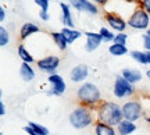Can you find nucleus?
Masks as SVG:
<instances>
[{
	"label": "nucleus",
	"mask_w": 150,
	"mask_h": 135,
	"mask_svg": "<svg viewBox=\"0 0 150 135\" xmlns=\"http://www.w3.org/2000/svg\"><path fill=\"white\" fill-rule=\"evenodd\" d=\"M97 121L107 125H118L124 120L122 107L114 102H102L96 107Z\"/></svg>",
	"instance_id": "1"
},
{
	"label": "nucleus",
	"mask_w": 150,
	"mask_h": 135,
	"mask_svg": "<svg viewBox=\"0 0 150 135\" xmlns=\"http://www.w3.org/2000/svg\"><path fill=\"white\" fill-rule=\"evenodd\" d=\"M78 102L81 103V106H86V107H96L100 104V91L96 85H93L91 82H85L82 84L78 89L76 93Z\"/></svg>",
	"instance_id": "2"
},
{
	"label": "nucleus",
	"mask_w": 150,
	"mask_h": 135,
	"mask_svg": "<svg viewBox=\"0 0 150 135\" xmlns=\"http://www.w3.org/2000/svg\"><path fill=\"white\" fill-rule=\"evenodd\" d=\"M70 123L76 130H82V128L89 127V125L93 123L92 109L86 107V106H78V107L74 109L72 113L70 114Z\"/></svg>",
	"instance_id": "3"
},
{
	"label": "nucleus",
	"mask_w": 150,
	"mask_h": 135,
	"mask_svg": "<svg viewBox=\"0 0 150 135\" xmlns=\"http://www.w3.org/2000/svg\"><path fill=\"white\" fill-rule=\"evenodd\" d=\"M128 27L134 28V29H149V24H150V16L146 13L143 9H140L139 6L134 10V13L129 16V20L127 21Z\"/></svg>",
	"instance_id": "4"
},
{
	"label": "nucleus",
	"mask_w": 150,
	"mask_h": 135,
	"mask_svg": "<svg viewBox=\"0 0 150 135\" xmlns=\"http://www.w3.org/2000/svg\"><path fill=\"white\" fill-rule=\"evenodd\" d=\"M142 104L136 100H128L127 103H124L122 106V114H124V120H128V121H136L142 117Z\"/></svg>",
	"instance_id": "5"
},
{
	"label": "nucleus",
	"mask_w": 150,
	"mask_h": 135,
	"mask_svg": "<svg viewBox=\"0 0 150 135\" xmlns=\"http://www.w3.org/2000/svg\"><path fill=\"white\" fill-rule=\"evenodd\" d=\"M134 93V88H132V84L128 82L122 75L117 77L115 80V84H114V95L117 97H125L128 95H132Z\"/></svg>",
	"instance_id": "6"
},
{
	"label": "nucleus",
	"mask_w": 150,
	"mask_h": 135,
	"mask_svg": "<svg viewBox=\"0 0 150 135\" xmlns=\"http://www.w3.org/2000/svg\"><path fill=\"white\" fill-rule=\"evenodd\" d=\"M104 20H106L107 24L111 27V29L117 31V32H124V31H125V28L128 27V24L122 20V17L120 16V14H115V13L106 11Z\"/></svg>",
	"instance_id": "7"
},
{
	"label": "nucleus",
	"mask_w": 150,
	"mask_h": 135,
	"mask_svg": "<svg viewBox=\"0 0 150 135\" xmlns=\"http://www.w3.org/2000/svg\"><path fill=\"white\" fill-rule=\"evenodd\" d=\"M70 3L75 10L82 11V13H88V14H92V16H96L99 13L97 4L92 3L91 0H70Z\"/></svg>",
	"instance_id": "8"
},
{
	"label": "nucleus",
	"mask_w": 150,
	"mask_h": 135,
	"mask_svg": "<svg viewBox=\"0 0 150 135\" xmlns=\"http://www.w3.org/2000/svg\"><path fill=\"white\" fill-rule=\"evenodd\" d=\"M86 36V45H85V50L86 52H95L103 42L102 35L99 32H91V31H86L85 32Z\"/></svg>",
	"instance_id": "9"
},
{
	"label": "nucleus",
	"mask_w": 150,
	"mask_h": 135,
	"mask_svg": "<svg viewBox=\"0 0 150 135\" xmlns=\"http://www.w3.org/2000/svg\"><path fill=\"white\" fill-rule=\"evenodd\" d=\"M36 64L42 71L52 72V71H54L57 67H59L60 59L57 57V56H47V57H45V59H40Z\"/></svg>",
	"instance_id": "10"
},
{
	"label": "nucleus",
	"mask_w": 150,
	"mask_h": 135,
	"mask_svg": "<svg viewBox=\"0 0 150 135\" xmlns=\"http://www.w3.org/2000/svg\"><path fill=\"white\" fill-rule=\"evenodd\" d=\"M49 82H50V85L53 87V89L50 91L52 95H57V96H60V95H63V93L65 92V82L60 75H57V74L50 75L49 77Z\"/></svg>",
	"instance_id": "11"
},
{
	"label": "nucleus",
	"mask_w": 150,
	"mask_h": 135,
	"mask_svg": "<svg viewBox=\"0 0 150 135\" xmlns=\"http://www.w3.org/2000/svg\"><path fill=\"white\" fill-rule=\"evenodd\" d=\"M88 74H89L88 65H85V64H78V65H75L74 68L71 70L70 77H71V80H72L74 82H82L86 78V77H88Z\"/></svg>",
	"instance_id": "12"
},
{
	"label": "nucleus",
	"mask_w": 150,
	"mask_h": 135,
	"mask_svg": "<svg viewBox=\"0 0 150 135\" xmlns=\"http://www.w3.org/2000/svg\"><path fill=\"white\" fill-rule=\"evenodd\" d=\"M60 9L63 11V16H61V22H63V25H65L67 28L74 29L75 24H74V20H72V14H71L70 6L67 4V3H60Z\"/></svg>",
	"instance_id": "13"
},
{
	"label": "nucleus",
	"mask_w": 150,
	"mask_h": 135,
	"mask_svg": "<svg viewBox=\"0 0 150 135\" xmlns=\"http://www.w3.org/2000/svg\"><path fill=\"white\" fill-rule=\"evenodd\" d=\"M39 31H40L39 27L35 25L33 22H25V24L21 27V31H20V38H21V41H25L28 36H31V35H33V33L39 32Z\"/></svg>",
	"instance_id": "14"
},
{
	"label": "nucleus",
	"mask_w": 150,
	"mask_h": 135,
	"mask_svg": "<svg viewBox=\"0 0 150 135\" xmlns=\"http://www.w3.org/2000/svg\"><path fill=\"white\" fill-rule=\"evenodd\" d=\"M122 77L131 84H136L142 80V72L135 70V68H125V70H122Z\"/></svg>",
	"instance_id": "15"
},
{
	"label": "nucleus",
	"mask_w": 150,
	"mask_h": 135,
	"mask_svg": "<svg viewBox=\"0 0 150 135\" xmlns=\"http://www.w3.org/2000/svg\"><path fill=\"white\" fill-rule=\"evenodd\" d=\"M117 128H118V134L120 135H129L136 130V125H135L132 121L122 120V121L117 125Z\"/></svg>",
	"instance_id": "16"
},
{
	"label": "nucleus",
	"mask_w": 150,
	"mask_h": 135,
	"mask_svg": "<svg viewBox=\"0 0 150 135\" xmlns=\"http://www.w3.org/2000/svg\"><path fill=\"white\" fill-rule=\"evenodd\" d=\"M60 32L65 36V39H67L68 45L74 43L75 41H78V39L82 36V32H79V31H75V29H71V28H67V27H64L61 31H60Z\"/></svg>",
	"instance_id": "17"
},
{
	"label": "nucleus",
	"mask_w": 150,
	"mask_h": 135,
	"mask_svg": "<svg viewBox=\"0 0 150 135\" xmlns=\"http://www.w3.org/2000/svg\"><path fill=\"white\" fill-rule=\"evenodd\" d=\"M20 75L25 82H29L35 78V71L32 70V67L28 63H22L21 68H20Z\"/></svg>",
	"instance_id": "18"
},
{
	"label": "nucleus",
	"mask_w": 150,
	"mask_h": 135,
	"mask_svg": "<svg viewBox=\"0 0 150 135\" xmlns=\"http://www.w3.org/2000/svg\"><path fill=\"white\" fill-rule=\"evenodd\" d=\"M95 131H96V135H115V131L111 125H107L104 123H100V121L96 123Z\"/></svg>",
	"instance_id": "19"
},
{
	"label": "nucleus",
	"mask_w": 150,
	"mask_h": 135,
	"mask_svg": "<svg viewBox=\"0 0 150 135\" xmlns=\"http://www.w3.org/2000/svg\"><path fill=\"white\" fill-rule=\"evenodd\" d=\"M52 38H53L54 43L57 45V48H59L60 50H65V49H67L68 42H67L65 36L61 32H52Z\"/></svg>",
	"instance_id": "20"
},
{
	"label": "nucleus",
	"mask_w": 150,
	"mask_h": 135,
	"mask_svg": "<svg viewBox=\"0 0 150 135\" xmlns=\"http://www.w3.org/2000/svg\"><path fill=\"white\" fill-rule=\"evenodd\" d=\"M18 56H20V59H21L24 63H28V64L33 63V60H35L32 57V54H31L27 49H25V46H24V45H18Z\"/></svg>",
	"instance_id": "21"
},
{
	"label": "nucleus",
	"mask_w": 150,
	"mask_h": 135,
	"mask_svg": "<svg viewBox=\"0 0 150 135\" xmlns=\"http://www.w3.org/2000/svg\"><path fill=\"white\" fill-rule=\"evenodd\" d=\"M108 52L112 54V56H124V54L128 53V49L124 45H118V43H112L110 48H108Z\"/></svg>",
	"instance_id": "22"
},
{
	"label": "nucleus",
	"mask_w": 150,
	"mask_h": 135,
	"mask_svg": "<svg viewBox=\"0 0 150 135\" xmlns=\"http://www.w3.org/2000/svg\"><path fill=\"white\" fill-rule=\"evenodd\" d=\"M131 57H132L135 61L140 63V64H147V59H146V53H145V52L134 50V52H131Z\"/></svg>",
	"instance_id": "23"
},
{
	"label": "nucleus",
	"mask_w": 150,
	"mask_h": 135,
	"mask_svg": "<svg viewBox=\"0 0 150 135\" xmlns=\"http://www.w3.org/2000/svg\"><path fill=\"white\" fill-rule=\"evenodd\" d=\"M28 125H29V127H31L36 134H39V135H49V130L45 127V125H40V124H38V123H33V121H29Z\"/></svg>",
	"instance_id": "24"
},
{
	"label": "nucleus",
	"mask_w": 150,
	"mask_h": 135,
	"mask_svg": "<svg viewBox=\"0 0 150 135\" xmlns=\"http://www.w3.org/2000/svg\"><path fill=\"white\" fill-rule=\"evenodd\" d=\"M99 33L102 35L103 38V42H111V41H114V38H115V35L110 31V29H107L106 27L100 28V31H99Z\"/></svg>",
	"instance_id": "25"
},
{
	"label": "nucleus",
	"mask_w": 150,
	"mask_h": 135,
	"mask_svg": "<svg viewBox=\"0 0 150 135\" xmlns=\"http://www.w3.org/2000/svg\"><path fill=\"white\" fill-rule=\"evenodd\" d=\"M8 41H10V38H8V31H7L4 27H0V46H1V48L6 46V45L8 43Z\"/></svg>",
	"instance_id": "26"
},
{
	"label": "nucleus",
	"mask_w": 150,
	"mask_h": 135,
	"mask_svg": "<svg viewBox=\"0 0 150 135\" xmlns=\"http://www.w3.org/2000/svg\"><path fill=\"white\" fill-rule=\"evenodd\" d=\"M127 41H128V35L124 32H118L117 35H115V38H114V43H118V45H124L125 46V43H127Z\"/></svg>",
	"instance_id": "27"
},
{
	"label": "nucleus",
	"mask_w": 150,
	"mask_h": 135,
	"mask_svg": "<svg viewBox=\"0 0 150 135\" xmlns=\"http://www.w3.org/2000/svg\"><path fill=\"white\" fill-rule=\"evenodd\" d=\"M33 1H35V4H36L42 11L49 10V0H33Z\"/></svg>",
	"instance_id": "28"
},
{
	"label": "nucleus",
	"mask_w": 150,
	"mask_h": 135,
	"mask_svg": "<svg viewBox=\"0 0 150 135\" xmlns=\"http://www.w3.org/2000/svg\"><path fill=\"white\" fill-rule=\"evenodd\" d=\"M142 41H143V48H145L147 52H150V36L147 33H143V35H142Z\"/></svg>",
	"instance_id": "29"
},
{
	"label": "nucleus",
	"mask_w": 150,
	"mask_h": 135,
	"mask_svg": "<svg viewBox=\"0 0 150 135\" xmlns=\"http://www.w3.org/2000/svg\"><path fill=\"white\" fill-rule=\"evenodd\" d=\"M139 7L140 9H143V10L147 13L150 16V0H142L140 1V4H139Z\"/></svg>",
	"instance_id": "30"
},
{
	"label": "nucleus",
	"mask_w": 150,
	"mask_h": 135,
	"mask_svg": "<svg viewBox=\"0 0 150 135\" xmlns=\"http://www.w3.org/2000/svg\"><path fill=\"white\" fill-rule=\"evenodd\" d=\"M39 17H40V20H43V21H49L50 20V16H49L47 11H39Z\"/></svg>",
	"instance_id": "31"
},
{
	"label": "nucleus",
	"mask_w": 150,
	"mask_h": 135,
	"mask_svg": "<svg viewBox=\"0 0 150 135\" xmlns=\"http://www.w3.org/2000/svg\"><path fill=\"white\" fill-rule=\"evenodd\" d=\"M24 131H25V132H28L29 135H39V134H36V132H35V131H33L29 125H25V127H24Z\"/></svg>",
	"instance_id": "32"
},
{
	"label": "nucleus",
	"mask_w": 150,
	"mask_h": 135,
	"mask_svg": "<svg viewBox=\"0 0 150 135\" xmlns=\"http://www.w3.org/2000/svg\"><path fill=\"white\" fill-rule=\"evenodd\" d=\"M95 4H99V6H106L110 1V0H92Z\"/></svg>",
	"instance_id": "33"
},
{
	"label": "nucleus",
	"mask_w": 150,
	"mask_h": 135,
	"mask_svg": "<svg viewBox=\"0 0 150 135\" xmlns=\"http://www.w3.org/2000/svg\"><path fill=\"white\" fill-rule=\"evenodd\" d=\"M6 18V10L3 9V7H0V21L3 22Z\"/></svg>",
	"instance_id": "34"
},
{
	"label": "nucleus",
	"mask_w": 150,
	"mask_h": 135,
	"mask_svg": "<svg viewBox=\"0 0 150 135\" xmlns=\"http://www.w3.org/2000/svg\"><path fill=\"white\" fill-rule=\"evenodd\" d=\"M122 1H125V3H132V4H135V6H139L142 0H122Z\"/></svg>",
	"instance_id": "35"
},
{
	"label": "nucleus",
	"mask_w": 150,
	"mask_h": 135,
	"mask_svg": "<svg viewBox=\"0 0 150 135\" xmlns=\"http://www.w3.org/2000/svg\"><path fill=\"white\" fill-rule=\"evenodd\" d=\"M6 114V109H4V103L0 102V116H4Z\"/></svg>",
	"instance_id": "36"
},
{
	"label": "nucleus",
	"mask_w": 150,
	"mask_h": 135,
	"mask_svg": "<svg viewBox=\"0 0 150 135\" xmlns=\"http://www.w3.org/2000/svg\"><path fill=\"white\" fill-rule=\"evenodd\" d=\"M145 53H146V59H147V64H150V52H147V50H146Z\"/></svg>",
	"instance_id": "37"
},
{
	"label": "nucleus",
	"mask_w": 150,
	"mask_h": 135,
	"mask_svg": "<svg viewBox=\"0 0 150 135\" xmlns=\"http://www.w3.org/2000/svg\"><path fill=\"white\" fill-rule=\"evenodd\" d=\"M146 75H147V78L150 80V70H147V72H146Z\"/></svg>",
	"instance_id": "38"
},
{
	"label": "nucleus",
	"mask_w": 150,
	"mask_h": 135,
	"mask_svg": "<svg viewBox=\"0 0 150 135\" xmlns=\"http://www.w3.org/2000/svg\"><path fill=\"white\" fill-rule=\"evenodd\" d=\"M146 33H147V35H149V36H150V28H149V29H147V32H146Z\"/></svg>",
	"instance_id": "39"
}]
</instances>
